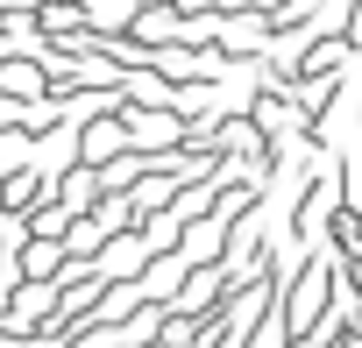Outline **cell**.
Segmentation results:
<instances>
[{"label":"cell","instance_id":"3","mask_svg":"<svg viewBox=\"0 0 362 348\" xmlns=\"http://www.w3.org/2000/svg\"><path fill=\"white\" fill-rule=\"evenodd\" d=\"M15 284H22V270H15V256H0V306L15 298Z\"/></svg>","mask_w":362,"mask_h":348},{"label":"cell","instance_id":"2","mask_svg":"<svg viewBox=\"0 0 362 348\" xmlns=\"http://www.w3.org/2000/svg\"><path fill=\"white\" fill-rule=\"evenodd\" d=\"M149 263H156V256H149V249H142V235L128 228V235H114V242L93 256V284H100V291H114V284H135Z\"/></svg>","mask_w":362,"mask_h":348},{"label":"cell","instance_id":"1","mask_svg":"<svg viewBox=\"0 0 362 348\" xmlns=\"http://www.w3.org/2000/svg\"><path fill=\"white\" fill-rule=\"evenodd\" d=\"M57 284H15V298L0 306V341H29L36 327L50 334V320H57Z\"/></svg>","mask_w":362,"mask_h":348},{"label":"cell","instance_id":"4","mask_svg":"<svg viewBox=\"0 0 362 348\" xmlns=\"http://www.w3.org/2000/svg\"><path fill=\"white\" fill-rule=\"evenodd\" d=\"M8 57H15V36H8V29H0V64H8Z\"/></svg>","mask_w":362,"mask_h":348}]
</instances>
